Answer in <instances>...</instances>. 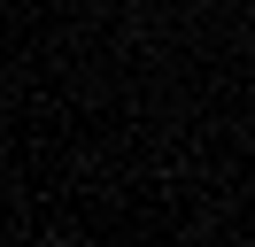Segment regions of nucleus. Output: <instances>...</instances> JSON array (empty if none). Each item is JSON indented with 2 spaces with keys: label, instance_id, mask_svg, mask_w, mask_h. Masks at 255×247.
<instances>
[]
</instances>
